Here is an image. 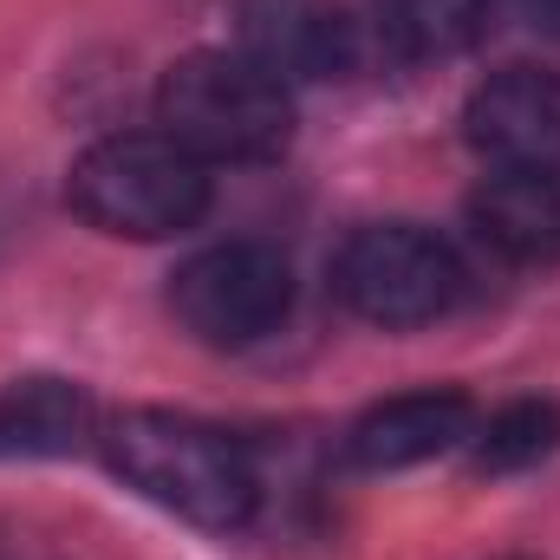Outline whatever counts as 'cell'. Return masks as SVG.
<instances>
[{
    "mask_svg": "<svg viewBox=\"0 0 560 560\" xmlns=\"http://www.w3.org/2000/svg\"><path fill=\"white\" fill-rule=\"evenodd\" d=\"M463 138L489 170H560V72H489L463 105Z\"/></svg>",
    "mask_w": 560,
    "mask_h": 560,
    "instance_id": "cell-7",
    "label": "cell"
},
{
    "mask_svg": "<svg viewBox=\"0 0 560 560\" xmlns=\"http://www.w3.org/2000/svg\"><path fill=\"white\" fill-rule=\"evenodd\" d=\"M469 463L482 476H515V469H535L560 450V405L555 398H515L502 405L495 418H482L469 430Z\"/></svg>",
    "mask_w": 560,
    "mask_h": 560,
    "instance_id": "cell-12",
    "label": "cell"
},
{
    "mask_svg": "<svg viewBox=\"0 0 560 560\" xmlns=\"http://www.w3.org/2000/svg\"><path fill=\"white\" fill-rule=\"evenodd\" d=\"M469 229L515 268L560 261V170H489L469 196Z\"/></svg>",
    "mask_w": 560,
    "mask_h": 560,
    "instance_id": "cell-9",
    "label": "cell"
},
{
    "mask_svg": "<svg viewBox=\"0 0 560 560\" xmlns=\"http://www.w3.org/2000/svg\"><path fill=\"white\" fill-rule=\"evenodd\" d=\"M495 0H372V26L398 59H450L482 39Z\"/></svg>",
    "mask_w": 560,
    "mask_h": 560,
    "instance_id": "cell-11",
    "label": "cell"
},
{
    "mask_svg": "<svg viewBox=\"0 0 560 560\" xmlns=\"http://www.w3.org/2000/svg\"><path fill=\"white\" fill-rule=\"evenodd\" d=\"M293 306V268L268 242H215L170 275V313L202 346H255Z\"/></svg>",
    "mask_w": 560,
    "mask_h": 560,
    "instance_id": "cell-5",
    "label": "cell"
},
{
    "mask_svg": "<svg viewBox=\"0 0 560 560\" xmlns=\"http://www.w3.org/2000/svg\"><path fill=\"white\" fill-rule=\"evenodd\" d=\"M332 287L359 319L385 332H411L463 300V261L423 222H365L346 235L332 261Z\"/></svg>",
    "mask_w": 560,
    "mask_h": 560,
    "instance_id": "cell-4",
    "label": "cell"
},
{
    "mask_svg": "<svg viewBox=\"0 0 560 560\" xmlns=\"http://www.w3.org/2000/svg\"><path fill=\"white\" fill-rule=\"evenodd\" d=\"M66 202L85 229L118 242H170L209 209V163H196L163 131L98 138L66 176Z\"/></svg>",
    "mask_w": 560,
    "mask_h": 560,
    "instance_id": "cell-3",
    "label": "cell"
},
{
    "mask_svg": "<svg viewBox=\"0 0 560 560\" xmlns=\"http://www.w3.org/2000/svg\"><path fill=\"white\" fill-rule=\"evenodd\" d=\"M98 443H105V463L143 502L170 509L176 522L209 528V535L255 522V502H261L255 463L215 423L176 418V411H118L98 430Z\"/></svg>",
    "mask_w": 560,
    "mask_h": 560,
    "instance_id": "cell-1",
    "label": "cell"
},
{
    "mask_svg": "<svg viewBox=\"0 0 560 560\" xmlns=\"http://www.w3.org/2000/svg\"><path fill=\"white\" fill-rule=\"evenodd\" d=\"M235 52L275 72L280 85L346 79L359 66V20L339 0H242L235 7Z\"/></svg>",
    "mask_w": 560,
    "mask_h": 560,
    "instance_id": "cell-6",
    "label": "cell"
},
{
    "mask_svg": "<svg viewBox=\"0 0 560 560\" xmlns=\"http://www.w3.org/2000/svg\"><path fill=\"white\" fill-rule=\"evenodd\" d=\"M469 430H476V405L463 398V392H405V398H385V405H372L365 418L346 430V463L352 469H372V476H385V469H418L430 456H450V450H463L469 443Z\"/></svg>",
    "mask_w": 560,
    "mask_h": 560,
    "instance_id": "cell-8",
    "label": "cell"
},
{
    "mask_svg": "<svg viewBox=\"0 0 560 560\" xmlns=\"http://www.w3.org/2000/svg\"><path fill=\"white\" fill-rule=\"evenodd\" d=\"M98 436V411L72 378H13L0 385V463L66 456Z\"/></svg>",
    "mask_w": 560,
    "mask_h": 560,
    "instance_id": "cell-10",
    "label": "cell"
},
{
    "mask_svg": "<svg viewBox=\"0 0 560 560\" xmlns=\"http://www.w3.org/2000/svg\"><path fill=\"white\" fill-rule=\"evenodd\" d=\"M156 131L196 163H268L293 138V92L242 52H183L156 79Z\"/></svg>",
    "mask_w": 560,
    "mask_h": 560,
    "instance_id": "cell-2",
    "label": "cell"
},
{
    "mask_svg": "<svg viewBox=\"0 0 560 560\" xmlns=\"http://www.w3.org/2000/svg\"><path fill=\"white\" fill-rule=\"evenodd\" d=\"M522 13H528L548 39H560V0H522Z\"/></svg>",
    "mask_w": 560,
    "mask_h": 560,
    "instance_id": "cell-13",
    "label": "cell"
}]
</instances>
